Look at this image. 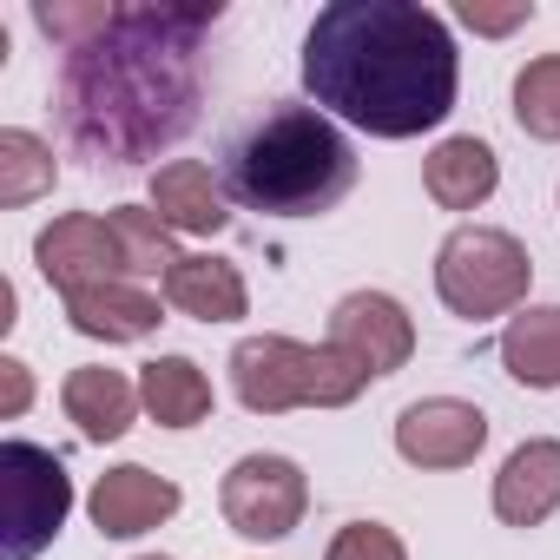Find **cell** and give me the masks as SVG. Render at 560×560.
<instances>
[{
    "label": "cell",
    "mask_w": 560,
    "mask_h": 560,
    "mask_svg": "<svg viewBox=\"0 0 560 560\" xmlns=\"http://www.w3.org/2000/svg\"><path fill=\"white\" fill-rule=\"evenodd\" d=\"M462 54L422 0H330L304 34V93L337 126L416 139L455 113Z\"/></svg>",
    "instance_id": "2"
},
{
    "label": "cell",
    "mask_w": 560,
    "mask_h": 560,
    "mask_svg": "<svg viewBox=\"0 0 560 560\" xmlns=\"http://www.w3.org/2000/svg\"><path fill=\"white\" fill-rule=\"evenodd\" d=\"M330 343L350 350L370 376H396L416 357V324L389 291H350L330 311Z\"/></svg>",
    "instance_id": "10"
},
{
    "label": "cell",
    "mask_w": 560,
    "mask_h": 560,
    "mask_svg": "<svg viewBox=\"0 0 560 560\" xmlns=\"http://www.w3.org/2000/svg\"><path fill=\"white\" fill-rule=\"evenodd\" d=\"M422 185H429V198H435L442 211H475V205L494 198V185H501V159H494L488 139L455 132V139H442V145L422 159Z\"/></svg>",
    "instance_id": "15"
},
{
    "label": "cell",
    "mask_w": 560,
    "mask_h": 560,
    "mask_svg": "<svg viewBox=\"0 0 560 560\" xmlns=\"http://www.w3.org/2000/svg\"><path fill=\"white\" fill-rule=\"evenodd\" d=\"M376 376L337 350V343H298V337H244L231 350V389L250 416H284V409H343Z\"/></svg>",
    "instance_id": "4"
},
{
    "label": "cell",
    "mask_w": 560,
    "mask_h": 560,
    "mask_svg": "<svg viewBox=\"0 0 560 560\" xmlns=\"http://www.w3.org/2000/svg\"><path fill=\"white\" fill-rule=\"evenodd\" d=\"M113 14H119V8H106V0H80V8H73V0H54V8L40 0V8H34V27H40L60 54H73V47L100 40V34L113 27Z\"/></svg>",
    "instance_id": "23"
},
{
    "label": "cell",
    "mask_w": 560,
    "mask_h": 560,
    "mask_svg": "<svg viewBox=\"0 0 560 560\" xmlns=\"http://www.w3.org/2000/svg\"><path fill=\"white\" fill-rule=\"evenodd\" d=\"M34 264H40V277H47L60 298H73V291H93V284H119L126 250H119V237H113L106 218L67 211V218H54L34 237Z\"/></svg>",
    "instance_id": "8"
},
{
    "label": "cell",
    "mask_w": 560,
    "mask_h": 560,
    "mask_svg": "<svg viewBox=\"0 0 560 560\" xmlns=\"http://www.w3.org/2000/svg\"><path fill=\"white\" fill-rule=\"evenodd\" d=\"M218 508H224L231 534H244V540H284V534H298V521L311 508V481L291 455H237L218 488Z\"/></svg>",
    "instance_id": "7"
},
{
    "label": "cell",
    "mask_w": 560,
    "mask_h": 560,
    "mask_svg": "<svg viewBox=\"0 0 560 560\" xmlns=\"http://www.w3.org/2000/svg\"><path fill=\"white\" fill-rule=\"evenodd\" d=\"M106 224H113V237H119L132 277H172L178 244H172V224H165L152 205H119V211H106Z\"/></svg>",
    "instance_id": "20"
},
{
    "label": "cell",
    "mask_w": 560,
    "mask_h": 560,
    "mask_svg": "<svg viewBox=\"0 0 560 560\" xmlns=\"http://www.w3.org/2000/svg\"><path fill=\"white\" fill-rule=\"evenodd\" d=\"M218 0H139L113 27L67 54L60 67V126L67 145L93 165H145L198 126L205 100V34L218 27Z\"/></svg>",
    "instance_id": "1"
},
{
    "label": "cell",
    "mask_w": 560,
    "mask_h": 560,
    "mask_svg": "<svg viewBox=\"0 0 560 560\" xmlns=\"http://www.w3.org/2000/svg\"><path fill=\"white\" fill-rule=\"evenodd\" d=\"M139 560H165V553H139Z\"/></svg>",
    "instance_id": "27"
},
{
    "label": "cell",
    "mask_w": 560,
    "mask_h": 560,
    "mask_svg": "<svg viewBox=\"0 0 560 560\" xmlns=\"http://www.w3.org/2000/svg\"><path fill=\"white\" fill-rule=\"evenodd\" d=\"M86 514H93V527L106 540H139V534H152L159 521L178 514V481H165V475H152L139 462H119V468H106L93 481Z\"/></svg>",
    "instance_id": "11"
},
{
    "label": "cell",
    "mask_w": 560,
    "mask_h": 560,
    "mask_svg": "<svg viewBox=\"0 0 560 560\" xmlns=\"http://www.w3.org/2000/svg\"><path fill=\"white\" fill-rule=\"evenodd\" d=\"M54 178H60V165H54V145H47V139H34V132H21V126L0 132V205L14 211V205L54 191Z\"/></svg>",
    "instance_id": "21"
},
{
    "label": "cell",
    "mask_w": 560,
    "mask_h": 560,
    "mask_svg": "<svg viewBox=\"0 0 560 560\" xmlns=\"http://www.w3.org/2000/svg\"><path fill=\"white\" fill-rule=\"evenodd\" d=\"M165 304L178 317H198V324H237L250 311V291H244V270L231 257H178L172 277H165Z\"/></svg>",
    "instance_id": "14"
},
{
    "label": "cell",
    "mask_w": 560,
    "mask_h": 560,
    "mask_svg": "<svg viewBox=\"0 0 560 560\" xmlns=\"http://www.w3.org/2000/svg\"><path fill=\"white\" fill-rule=\"evenodd\" d=\"M152 211L172 224V231H191V237H218L231 224V191L224 178L205 165V159H172L152 172Z\"/></svg>",
    "instance_id": "12"
},
{
    "label": "cell",
    "mask_w": 560,
    "mask_h": 560,
    "mask_svg": "<svg viewBox=\"0 0 560 560\" xmlns=\"http://www.w3.org/2000/svg\"><path fill=\"white\" fill-rule=\"evenodd\" d=\"M27 402H34V376H27V363L21 357H0V416H27Z\"/></svg>",
    "instance_id": "26"
},
{
    "label": "cell",
    "mask_w": 560,
    "mask_h": 560,
    "mask_svg": "<svg viewBox=\"0 0 560 560\" xmlns=\"http://www.w3.org/2000/svg\"><path fill=\"white\" fill-rule=\"evenodd\" d=\"M324 560H409V547H402V534L383 527V521H350V527L330 540Z\"/></svg>",
    "instance_id": "24"
},
{
    "label": "cell",
    "mask_w": 560,
    "mask_h": 560,
    "mask_svg": "<svg viewBox=\"0 0 560 560\" xmlns=\"http://www.w3.org/2000/svg\"><path fill=\"white\" fill-rule=\"evenodd\" d=\"M488 442V416L462 396H429L396 416V455L409 468H468Z\"/></svg>",
    "instance_id": "9"
},
{
    "label": "cell",
    "mask_w": 560,
    "mask_h": 560,
    "mask_svg": "<svg viewBox=\"0 0 560 560\" xmlns=\"http://www.w3.org/2000/svg\"><path fill=\"white\" fill-rule=\"evenodd\" d=\"M357 185V145L317 106H277L224 152V191L264 218H317Z\"/></svg>",
    "instance_id": "3"
},
{
    "label": "cell",
    "mask_w": 560,
    "mask_h": 560,
    "mask_svg": "<svg viewBox=\"0 0 560 560\" xmlns=\"http://www.w3.org/2000/svg\"><path fill=\"white\" fill-rule=\"evenodd\" d=\"M455 21H462V27H475V34H514V27H527V21H534V0H514V8H481V0H462Z\"/></svg>",
    "instance_id": "25"
},
{
    "label": "cell",
    "mask_w": 560,
    "mask_h": 560,
    "mask_svg": "<svg viewBox=\"0 0 560 560\" xmlns=\"http://www.w3.org/2000/svg\"><path fill=\"white\" fill-rule=\"evenodd\" d=\"M60 409H67V422H73L86 442H119L145 402H139V383H126L119 370L86 363V370H73V376H67Z\"/></svg>",
    "instance_id": "17"
},
{
    "label": "cell",
    "mask_w": 560,
    "mask_h": 560,
    "mask_svg": "<svg viewBox=\"0 0 560 560\" xmlns=\"http://www.w3.org/2000/svg\"><path fill=\"white\" fill-rule=\"evenodd\" d=\"M139 402L159 429H198L211 416V376L191 357H159L139 370Z\"/></svg>",
    "instance_id": "19"
},
{
    "label": "cell",
    "mask_w": 560,
    "mask_h": 560,
    "mask_svg": "<svg viewBox=\"0 0 560 560\" xmlns=\"http://www.w3.org/2000/svg\"><path fill=\"white\" fill-rule=\"evenodd\" d=\"M553 508H560V442L527 435L494 475V514L508 527H540Z\"/></svg>",
    "instance_id": "13"
},
{
    "label": "cell",
    "mask_w": 560,
    "mask_h": 560,
    "mask_svg": "<svg viewBox=\"0 0 560 560\" xmlns=\"http://www.w3.org/2000/svg\"><path fill=\"white\" fill-rule=\"evenodd\" d=\"M501 370L521 389H560V304H527L501 330Z\"/></svg>",
    "instance_id": "18"
},
{
    "label": "cell",
    "mask_w": 560,
    "mask_h": 560,
    "mask_svg": "<svg viewBox=\"0 0 560 560\" xmlns=\"http://www.w3.org/2000/svg\"><path fill=\"white\" fill-rule=\"evenodd\" d=\"M67 324L80 337H100V343H139V337H152L165 324V311H159V298L145 284H126V277H119V284L73 291L67 298Z\"/></svg>",
    "instance_id": "16"
},
{
    "label": "cell",
    "mask_w": 560,
    "mask_h": 560,
    "mask_svg": "<svg viewBox=\"0 0 560 560\" xmlns=\"http://www.w3.org/2000/svg\"><path fill=\"white\" fill-rule=\"evenodd\" d=\"M0 475H8V540H0V560H34L40 547H54V534L73 514V475L54 448L21 442V435L0 448Z\"/></svg>",
    "instance_id": "6"
},
{
    "label": "cell",
    "mask_w": 560,
    "mask_h": 560,
    "mask_svg": "<svg viewBox=\"0 0 560 560\" xmlns=\"http://www.w3.org/2000/svg\"><path fill=\"white\" fill-rule=\"evenodd\" d=\"M534 284V264H527V244L514 231H494V224H455L435 250V298L468 317V324H488V317H508L521 311Z\"/></svg>",
    "instance_id": "5"
},
{
    "label": "cell",
    "mask_w": 560,
    "mask_h": 560,
    "mask_svg": "<svg viewBox=\"0 0 560 560\" xmlns=\"http://www.w3.org/2000/svg\"><path fill=\"white\" fill-rule=\"evenodd\" d=\"M514 126L527 139L560 145V54H540L514 73Z\"/></svg>",
    "instance_id": "22"
}]
</instances>
